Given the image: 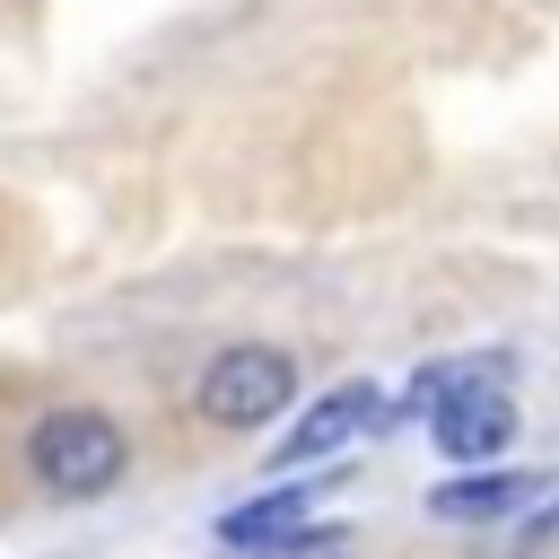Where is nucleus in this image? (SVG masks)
<instances>
[{
	"label": "nucleus",
	"mask_w": 559,
	"mask_h": 559,
	"mask_svg": "<svg viewBox=\"0 0 559 559\" xmlns=\"http://www.w3.org/2000/svg\"><path fill=\"white\" fill-rule=\"evenodd\" d=\"M26 472L52 498H105L131 472V437L105 411H44L35 437H26Z\"/></svg>",
	"instance_id": "obj_1"
},
{
	"label": "nucleus",
	"mask_w": 559,
	"mask_h": 559,
	"mask_svg": "<svg viewBox=\"0 0 559 559\" xmlns=\"http://www.w3.org/2000/svg\"><path fill=\"white\" fill-rule=\"evenodd\" d=\"M288 402H297V358L271 349V341H236V349H218L210 376H201V419H210V428H262V419H280Z\"/></svg>",
	"instance_id": "obj_2"
},
{
	"label": "nucleus",
	"mask_w": 559,
	"mask_h": 559,
	"mask_svg": "<svg viewBox=\"0 0 559 559\" xmlns=\"http://www.w3.org/2000/svg\"><path fill=\"white\" fill-rule=\"evenodd\" d=\"M306 507H314V489H271V498L218 515V550H236V559H306V550H332L341 533L332 524H306Z\"/></svg>",
	"instance_id": "obj_3"
},
{
	"label": "nucleus",
	"mask_w": 559,
	"mask_h": 559,
	"mask_svg": "<svg viewBox=\"0 0 559 559\" xmlns=\"http://www.w3.org/2000/svg\"><path fill=\"white\" fill-rule=\"evenodd\" d=\"M542 507H559V472H463L428 489L437 524H498V515H542Z\"/></svg>",
	"instance_id": "obj_4"
},
{
	"label": "nucleus",
	"mask_w": 559,
	"mask_h": 559,
	"mask_svg": "<svg viewBox=\"0 0 559 559\" xmlns=\"http://www.w3.org/2000/svg\"><path fill=\"white\" fill-rule=\"evenodd\" d=\"M358 428H384V393L376 384H332L280 445H271V472H297V463H323V454H341Z\"/></svg>",
	"instance_id": "obj_5"
},
{
	"label": "nucleus",
	"mask_w": 559,
	"mask_h": 559,
	"mask_svg": "<svg viewBox=\"0 0 559 559\" xmlns=\"http://www.w3.org/2000/svg\"><path fill=\"white\" fill-rule=\"evenodd\" d=\"M428 437H437V454H445V463H489V454L515 437V402L498 393V376H489V384H463V393H445V402H437Z\"/></svg>",
	"instance_id": "obj_6"
}]
</instances>
